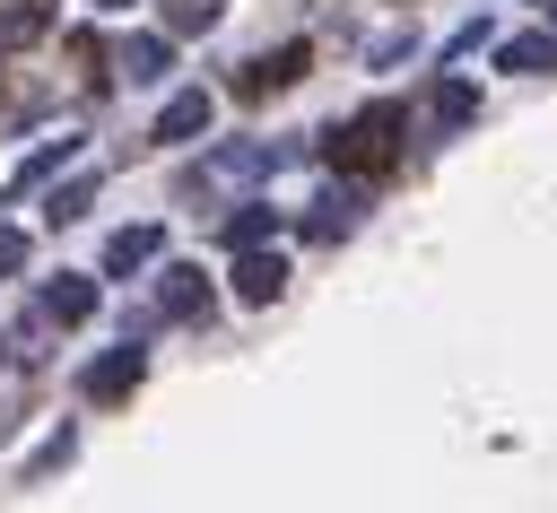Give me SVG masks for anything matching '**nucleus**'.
<instances>
[{"label": "nucleus", "mask_w": 557, "mask_h": 513, "mask_svg": "<svg viewBox=\"0 0 557 513\" xmlns=\"http://www.w3.org/2000/svg\"><path fill=\"white\" fill-rule=\"evenodd\" d=\"M113 61H122V78H165V61H174V52H165V35H131Z\"/></svg>", "instance_id": "nucleus-11"}, {"label": "nucleus", "mask_w": 557, "mask_h": 513, "mask_svg": "<svg viewBox=\"0 0 557 513\" xmlns=\"http://www.w3.org/2000/svg\"><path fill=\"white\" fill-rule=\"evenodd\" d=\"M278 287H287V261H278V252H252V243H244V261H235V296H244V304H270Z\"/></svg>", "instance_id": "nucleus-5"}, {"label": "nucleus", "mask_w": 557, "mask_h": 513, "mask_svg": "<svg viewBox=\"0 0 557 513\" xmlns=\"http://www.w3.org/2000/svg\"><path fill=\"white\" fill-rule=\"evenodd\" d=\"M96 313V278H52L44 287V322H87Z\"/></svg>", "instance_id": "nucleus-9"}, {"label": "nucleus", "mask_w": 557, "mask_h": 513, "mask_svg": "<svg viewBox=\"0 0 557 513\" xmlns=\"http://www.w3.org/2000/svg\"><path fill=\"white\" fill-rule=\"evenodd\" d=\"M87 200H96V183H61L44 217H52V226H70V217H87Z\"/></svg>", "instance_id": "nucleus-15"}, {"label": "nucleus", "mask_w": 557, "mask_h": 513, "mask_svg": "<svg viewBox=\"0 0 557 513\" xmlns=\"http://www.w3.org/2000/svg\"><path fill=\"white\" fill-rule=\"evenodd\" d=\"M0 96H9V87H0Z\"/></svg>", "instance_id": "nucleus-19"}, {"label": "nucleus", "mask_w": 557, "mask_h": 513, "mask_svg": "<svg viewBox=\"0 0 557 513\" xmlns=\"http://www.w3.org/2000/svg\"><path fill=\"white\" fill-rule=\"evenodd\" d=\"M157 313H165V322H209V278L174 261V270L157 278Z\"/></svg>", "instance_id": "nucleus-4"}, {"label": "nucleus", "mask_w": 557, "mask_h": 513, "mask_svg": "<svg viewBox=\"0 0 557 513\" xmlns=\"http://www.w3.org/2000/svg\"><path fill=\"white\" fill-rule=\"evenodd\" d=\"M165 26L174 35H209L218 26V0H165Z\"/></svg>", "instance_id": "nucleus-13"}, {"label": "nucleus", "mask_w": 557, "mask_h": 513, "mask_svg": "<svg viewBox=\"0 0 557 513\" xmlns=\"http://www.w3.org/2000/svg\"><path fill=\"white\" fill-rule=\"evenodd\" d=\"M70 157H78V139H70V130H61V139H44V148H35V157H26V165H17V174H9V200H26V191H35V183H44V174H61V165H70Z\"/></svg>", "instance_id": "nucleus-6"}, {"label": "nucleus", "mask_w": 557, "mask_h": 513, "mask_svg": "<svg viewBox=\"0 0 557 513\" xmlns=\"http://www.w3.org/2000/svg\"><path fill=\"white\" fill-rule=\"evenodd\" d=\"M496 61H505V70H522V78H540V70H557V35H513Z\"/></svg>", "instance_id": "nucleus-12"}, {"label": "nucleus", "mask_w": 557, "mask_h": 513, "mask_svg": "<svg viewBox=\"0 0 557 513\" xmlns=\"http://www.w3.org/2000/svg\"><path fill=\"white\" fill-rule=\"evenodd\" d=\"M35 35H52V0H9L0 9V43H35Z\"/></svg>", "instance_id": "nucleus-10"}, {"label": "nucleus", "mask_w": 557, "mask_h": 513, "mask_svg": "<svg viewBox=\"0 0 557 513\" xmlns=\"http://www.w3.org/2000/svg\"><path fill=\"white\" fill-rule=\"evenodd\" d=\"M400 130H409V113H400V104H366V113H348V122L322 139V157H331L339 174L374 183V174H392V165H400Z\"/></svg>", "instance_id": "nucleus-1"}, {"label": "nucleus", "mask_w": 557, "mask_h": 513, "mask_svg": "<svg viewBox=\"0 0 557 513\" xmlns=\"http://www.w3.org/2000/svg\"><path fill=\"white\" fill-rule=\"evenodd\" d=\"M270 226H278V217H270V209H235V217H226V226H218V235H226V243H235V252H244V243H261V235H270Z\"/></svg>", "instance_id": "nucleus-14"}, {"label": "nucleus", "mask_w": 557, "mask_h": 513, "mask_svg": "<svg viewBox=\"0 0 557 513\" xmlns=\"http://www.w3.org/2000/svg\"><path fill=\"white\" fill-rule=\"evenodd\" d=\"M17 261H26V235H0V278H9Z\"/></svg>", "instance_id": "nucleus-17"}, {"label": "nucleus", "mask_w": 557, "mask_h": 513, "mask_svg": "<svg viewBox=\"0 0 557 513\" xmlns=\"http://www.w3.org/2000/svg\"><path fill=\"white\" fill-rule=\"evenodd\" d=\"M470 113H479L470 87H435V122H470Z\"/></svg>", "instance_id": "nucleus-16"}, {"label": "nucleus", "mask_w": 557, "mask_h": 513, "mask_svg": "<svg viewBox=\"0 0 557 513\" xmlns=\"http://www.w3.org/2000/svg\"><path fill=\"white\" fill-rule=\"evenodd\" d=\"M200 130H209V96H200V87H183V96L157 113V139H200Z\"/></svg>", "instance_id": "nucleus-8"}, {"label": "nucleus", "mask_w": 557, "mask_h": 513, "mask_svg": "<svg viewBox=\"0 0 557 513\" xmlns=\"http://www.w3.org/2000/svg\"><path fill=\"white\" fill-rule=\"evenodd\" d=\"M96 9H122V0H96Z\"/></svg>", "instance_id": "nucleus-18"}, {"label": "nucleus", "mask_w": 557, "mask_h": 513, "mask_svg": "<svg viewBox=\"0 0 557 513\" xmlns=\"http://www.w3.org/2000/svg\"><path fill=\"white\" fill-rule=\"evenodd\" d=\"M139 374H148V348H104V356L78 374V391H87L96 409H113V400H131V391H139Z\"/></svg>", "instance_id": "nucleus-3"}, {"label": "nucleus", "mask_w": 557, "mask_h": 513, "mask_svg": "<svg viewBox=\"0 0 557 513\" xmlns=\"http://www.w3.org/2000/svg\"><path fill=\"white\" fill-rule=\"evenodd\" d=\"M305 70H313V43H278V52H261L252 70H235V96H244V104H261V96L296 87Z\"/></svg>", "instance_id": "nucleus-2"}, {"label": "nucleus", "mask_w": 557, "mask_h": 513, "mask_svg": "<svg viewBox=\"0 0 557 513\" xmlns=\"http://www.w3.org/2000/svg\"><path fill=\"white\" fill-rule=\"evenodd\" d=\"M157 243H165L157 226H122V235L104 243V270H113V278H131V270H148V261H157Z\"/></svg>", "instance_id": "nucleus-7"}]
</instances>
